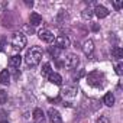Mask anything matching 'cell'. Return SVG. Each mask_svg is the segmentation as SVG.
Returning <instances> with one entry per match:
<instances>
[{"instance_id": "6da1fadb", "label": "cell", "mask_w": 123, "mask_h": 123, "mask_svg": "<svg viewBox=\"0 0 123 123\" xmlns=\"http://www.w3.org/2000/svg\"><path fill=\"white\" fill-rule=\"evenodd\" d=\"M25 59H26V64L31 65V67L38 65L42 59V49L39 46H32L31 49H28Z\"/></svg>"}, {"instance_id": "7a4b0ae2", "label": "cell", "mask_w": 123, "mask_h": 123, "mask_svg": "<svg viewBox=\"0 0 123 123\" xmlns=\"http://www.w3.org/2000/svg\"><path fill=\"white\" fill-rule=\"evenodd\" d=\"M104 81H106V77L100 71H93V73H90L87 75V83L90 86H93V87H103Z\"/></svg>"}, {"instance_id": "3957f363", "label": "cell", "mask_w": 123, "mask_h": 123, "mask_svg": "<svg viewBox=\"0 0 123 123\" xmlns=\"http://www.w3.org/2000/svg\"><path fill=\"white\" fill-rule=\"evenodd\" d=\"M10 43H12V46H13L16 51H22V49L26 46V36H25L22 32H15V33L12 35Z\"/></svg>"}, {"instance_id": "277c9868", "label": "cell", "mask_w": 123, "mask_h": 123, "mask_svg": "<svg viewBox=\"0 0 123 123\" xmlns=\"http://www.w3.org/2000/svg\"><path fill=\"white\" fill-rule=\"evenodd\" d=\"M78 64H80V58H78V55H75V54H70V55H67V56L64 58V65H65V68H68V70L77 68Z\"/></svg>"}, {"instance_id": "5b68a950", "label": "cell", "mask_w": 123, "mask_h": 123, "mask_svg": "<svg viewBox=\"0 0 123 123\" xmlns=\"http://www.w3.org/2000/svg\"><path fill=\"white\" fill-rule=\"evenodd\" d=\"M54 41H55V46L59 48V49H65V48L70 46V39H68L65 35H59V36H56Z\"/></svg>"}, {"instance_id": "8992f818", "label": "cell", "mask_w": 123, "mask_h": 123, "mask_svg": "<svg viewBox=\"0 0 123 123\" xmlns=\"http://www.w3.org/2000/svg\"><path fill=\"white\" fill-rule=\"evenodd\" d=\"M38 35H39V39L43 41V42H46V43H51V42H54V39H55L54 33H52L51 31H48V29H42V31H39Z\"/></svg>"}, {"instance_id": "52a82bcc", "label": "cell", "mask_w": 123, "mask_h": 123, "mask_svg": "<svg viewBox=\"0 0 123 123\" xmlns=\"http://www.w3.org/2000/svg\"><path fill=\"white\" fill-rule=\"evenodd\" d=\"M48 117H49V122L51 123H62V117H61L59 111L56 109H49L48 110Z\"/></svg>"}, {"instance_id": "ba28073f", "label": "cell", "mask_w": 123, "mask_h": 123, "mask_svg": "<svg viewBox=\"0 0 123 123\" xmlns=\"http://www.w3.org/2000/svg\"><path fill=\"white\" fill-rule=\"evenodd\" d=\"M20 62H22V56H20V55H13V56L9 58L7 65H9L10 70H18V68L20 67Z\"/></svg>"}, {"instance_id": "9c48e42d", "label": "cell", "mask_w": 123, "mask_h": 123, "mask_svg": "<svg viewBox=\"0 0 123 123\" xmlns=\"http://www.w3.org/2000/svg\"><path fill=\"white\" fill-rule=\"evenodd\" d=\"M33 119H35V123H46V116L42 109L33 110Z\"/></svg>"}, {"instance_id": "30bf717a", "label": "cell", "mask_w": 123, "mask_h": 123, "mask_svg": "<svg viewBox=\"0 0 123 123\" xmlns=\"http://www.w3.org/2000/svg\"><path fill=\"white\" fill-rule=\"evenodd\" d=\"M93 12H96V16L98 18V19H103V18H106V16H109V10H107V7H104V6H96V9L93 10Z\"/></svg>"}, {"instance_id": "8fae6325", "label": "cell", "mask_w": 123, "mask_h": 123, "mask_svg": "<svg viewBox=\"0 0 123 123\" xmlns=\"http://www.w3.org/2000/svg\"><path fill=\"white\" fill-rule=\"evenodd\" d=\"M93 51H94V42L93 41H86L84 42V45H83V52L87 55V56H90L91 54H93Z\"/></svg>"}, {"instance_id": "7c38bea8", "label": "cell", "mask_w": 123, "mask_h": 123, "mask_svg": "<svg viewBox=\"0 0 123 123\" xmlns=\"http://www.w3.org/2000/svg\"><path fill=\"white\" fill-rule=\"evenodd\" d=\"M48 80H49L52 84H55V86H61V84H62V78H61V75L56 74V73H51V74L48 75Z\"/></svg>"}, {"instance_id": "4fadbf2b", "label": "cell", "mask_w": 123, "mask_h": 123, "mask_svg": "<svg viewBox=\"0 0 123 123\" xmlns=\"http://www.w3.org/2000/svg\"><path fill=\"white\" fill-rule=\"evenodd\" d=\"M31 23H32V26H38V25H41L42 23V16L41 15H38V13H31Z\"/></svg>"}, {"instance_id": "5bb4252c", "label": "cell", "mask_w": 123, "mask_h": 123, "mask_svg": "<svg viewBox=\"0 0 123 123\" xmlns=\"http://www.w3.org/2000/svg\"><path fill=\"white\" fill-rule=\"evenodd\" d=\"M9 80H10L9 71H7V70H3L2 73H0V83L6 86V84H9Z\"/></svg>"}, {"instance_id": "9a60e30c", "label": "cell", "mask_w": 123, "mask_h": 123, "mask_svg": "<svg viewBox=\"0 0 123 123\" xmlns=\"http://www.w3.org/2000/svg\"><path fill=\"white\" fill-rule=\"evenodd\" d=\"M103 101H104V104H106V106H109V107H111V106L114 104V96H113L111 93H107V94L104 96V98H103Z\"/></svg>"}, {"instance_id": "2e32d148", "label": "cell", "mask_w": 123, "mask_h": 123, "mask_svg": "<svg viewBox=\"0 0 123 123\" xmlns=\"http://www.w3.org/2000/svg\"><path fill=\"white\" fill-rule=\"evenodd\" d=\"M111 54H113V56H114L116 59H122V58H123V49L119 48V46H114V48L111 49Z\"/></svg>"}, {"instance_id": "e0dca14e", "label": "cell", "mask_w": 123, "mask_h": 123, "mask_svg": "<svg viewBox=\"0 0 123 123\" xmlns=\"http://www.w3.org/2000/svg\"><path fill=\"white\" fill-rule=\"evenodd\" d=\"M48 52H49V55L54 56V58H58V56L61 55V49L56 48V46H49V48H48Z\"/></svg>"}, {"instance_id": "ac0fdd59", "label": "cell", "mask_w": 123, "mask_h": 123, "mask_svg": "<svg viewBox=\"0 0 123 123\" xmlns=\"http://www.w3.org/2000/svg\"><path fill=\"white\" fill-rule=\"evenodd\" d=\"M93 10L91 9H84L83 12H81V16H83V19H86V20H90L91 18H93Z\"/></svg>"}, {"instance_id": "d6986e66", "label": "cell", "mask_w": 123, "mask_h": 123, "mask_svg": "<svg viewBox=\"0 0 123 123\" xmlns=\"http://www.w3.org/2000/svg\"><path fill=\"white\" fill-rule=\"evenodd\" d=\"M52 71H51V64H43L42 65V75H49Z\"/></svg>"}, {"instance_id": "ffe728a7", "label": "cell", "mask_w": 123, "mask_h": 123, "mask_svg": "<svg viewBox=\"0 0 123 123\" xmlns=\"http://www.w3.org/2000/svg\"><path fill=\"white\" fill-rule=\"evenodd\" d=\"M7 101V93L5 90H0V104H5Z\"/></svg>"}, {"instance_id": "44dd1931", "label": "cell", "mask_w": 123, "mask_h": 123, "mask_svg": "<svg viewBox=\"0 0 123 123\" xmlns=\"http://www.w3.org/2000/svg\"><path fill=\"white\" fill-rule=\"evenodd\" d=\"M110 120H109V116L107 114H103V116H100L98 119H97V122L96 123H109Z\"/></svg>"}, {"instance_id": "7402d4cb", "label": "cell", "mask_w": 123, "mask_h": 123, "mask_svg": "<svg viewBox=\"0 0 123 123\" xmlns=\"http://www.w3.org/2000/svg\"><path fill=\"white\" fill-rule=\"evenodd\" d=\"M75 91H77V90H74V88H65V90H64V94H67V96H74Z\"/></svg>"}, {"instance_id": "603a6c76", "label": "cell", "mask_w": 123, "mask_h": 123, "mask_svg": "<svg viewBox=\"0 0 123 123\" xmlns=\"http://www.w3.org/2000/svg\"><path fill=\"white\" fill-rule=\"evenodd\" d=\"M6 46V38L5 36H0V51Z\"/></svg>"}, {"instance_id": "cb8c5ba5", "label": "cell", "mask_w": 123, "mask_h": 123, "mask_svg": "<svg viewBox=\"0 0 123 123\" xmlns=\"http://www.w3.org/2000/svg\"><path fill=\"white\" fill-rule=\"evenodd\" d=\"M83 75H84V71L81 70V71H80L78 74H74V75H73V78H74V80H80V78H81Z\"/></svg>"}, {"instance_id": "d4e9b609", "label": "cell", "mask_w": 123, "mask_h": 123, "mask_svg": "<svg viewBox=\"0 0 123 123\" xmlns=\"http://www.w3.org/2000/svg\"><path fill=\"white\" fill-rule=\"evenodd\" d=\"M122 5H123L122 2H113V6H114V9H117V10L122 7Z\"/></svg>"}, {"instance_id": "484cf974", "label": "cell", "mask_w": 123, "mask_h": 123, "mask_svg": "<svg viewBox=\"0 0 123 123\" xmlns=\"http://www.w3.org/2000/svg\"><path fill=\"white\" fill-rule=\"evenodd\" d=\"M122 68H123V65H122V64H117V65H116V73H117L119 75L122 74Z\"/></svg>"}, {"instance_id": "4316f807", "label": "cell", "mask_w": 123, "mask_h": 123, "mask_svg": "<svg viewBox=\"0 0 123 123\" xmlns=\"http://www.w3.org/2000/svg\"><path fill=\"white\" fill-rule=\"evenodd\" d=\"M25 29H26L28 32H31V33H33V28H32V26H25Z\"/></svg>"}, {"instance_id": "83f0119b", "label": "cell", "mask_w": 123, "mask_h": 123, "mask_svg": "<svg viewBox=\"0 0 123 123\" xmlns=\"http://www.w3.org/2000/svg\"><path fill=\"white\" fill-rule=\"evenodd\" d=\"M91 29H93V31H98V29H100V26H98V25H93V28H91Z\"/></svg>"}, {"instance_id": "f1b7e54d", "label": "cell", "mask_w": 123, "mask_h": 123, "mask_svg": "<svg viewBox=\"0 0 123 123\" xmlns=\"http://www.w3.org/2000/svg\"><path fill=\"white\" fill-rule=\"evenodd\" d=\"M25 5H26V6H32L33 3H32V2H29V0H26V2H25Z\"/></svg>"}, {"instance_id": "f546056e", "label": "cell", "mask_w": 123, "mask_h": 123, "mask_svg": "<svg viewBox=\"0 0 123 123\" xmlns=\"http://www.w3.org/2000/svg\"><path fill=\"white\" fill-rule=\"evenodd\" d=\"M0 123H9L7 120H0Z\"/></svg>"}]
</instances>
